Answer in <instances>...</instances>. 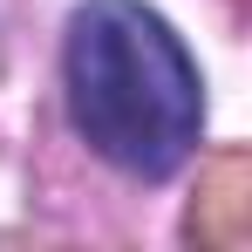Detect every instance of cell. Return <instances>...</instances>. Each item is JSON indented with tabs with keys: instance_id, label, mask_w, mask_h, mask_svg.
Returning <instances> with one entry per match:
<instances>
[{
	"instance_id": "6da1fadb",
	"label": "cell",
	"mask_w": 252,
	"mask_h": 252,
	"mask_svg": "<svg viewBox=\"0 0 252 252\" xmlns=\"http://www.w3.org/2000/svg\"><path fill=\"white\" fill-rule=\"evenodd\" d=\"M68 116L95 157L129 177H170L198 150L205 82L170 21L143 0H89L62 41Z\"/></svg>"
}]
</instances>
